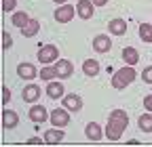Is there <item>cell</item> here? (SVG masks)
Instances as JSON below:
<instances>
[{"instance_id":"484cf974","label":"cell","mask_w":152,"mask_h":147,"mask_svg":"<svg viewBox=\"0 0 152 147\" xmlns=\"http://www.w3.org/2000/svg\"><path fill=\"white\" fill-rule=\"evenodd\" d=\"M13 46V38H11V34L9 32H2V48L4 50H9Z\"/></svg>"},{"instance_id":"4dcf8cb0","label":"cell","mask_w":152,"mask_h":147,"mask_svg":"<svg viewBox=\"0 0 152 147\" xmlns=\"http://www.w3.org/2000/svg\"><path fill=\"white\" fill-rule=\"evenodd\" d=\"M91 2H93L95 6H104V4L108 2V0H91Z\"/></svg>"},{"instance_id":"e0dca14e","label":"cell","mask_w":152,"mask_h":147,"mask_svg":"<svg viewBox=\"0 0 152 147\" xmlns=\"http://www.w3.org/2000/svg\"><path fill=\"white\" fill-rule=\"evenodd\" d=\"M123 61H125L127 65H137V63H140V53H137L135 48H131V46L123 48Z\"/></svg>"},{"instance_id":"2e32d148","label":"cell","mask_w":152,"mask_h":147,"mask_svg":"<svg viewBox=\"0 0 152 147\" xmlns=\"http://www.w3.org/2000/svg\"><path fill=\"white\" fill-rule=\"evenodd\" d=\"M47 95L51 97V99H59V97H66V90H64V84H59V82H49L47 84Z\"/></svg>"},{"instance_id":"8992f818","label":"cell","mask_w":152,"mask_h":147,"mask_svg":"<svg viewBox=\"0 0 152 147\" xmlns=\"http://www.w3.org/2000/svg\"><path fill=\"white\" fill-rule=\"evenodd\" d=\"M49 120L53 122V126H59V128H64V126L70 124V116H68L66 109H53Z\"/></svg>"},{"instance_id":"ba28073f","label":"cell","mask_w":152,"mask_h":147,"mask_svg":"<svg viewBox=\"0 0 152 147\" xmlns=\"http://www.w3.org/2000/svg\"><path fill=\"white\" fill-rule=\"evenodd\" d=\"M110 46H112L110 36H106V34H99V36H95V38H93V50H97V53H108Z\"/></svg>"},{"instance_id":"7c38bea8","label":"cell","mask_w":152,"mask_h":147,"mask_svg":"<svg viewBox=\"0 0 152 147\" xmlns=\"http://www.w3.org/2000/svg\"><path fill=\"white\" fill-rule=\"evenodd\" d=\"M64 107L70 112H80L83 109V99L78 95H66L64 97Z\"/></svg>"},{"instance_id":"4fadbf2b","label":"cell","mask_w":152,"mask_h":147,"mask_svg":"<svg viewBox=\"0 0 152 147\" xmlns=\"http://www.w3.org/2000/svg\"><path fill=\"white\" fill-rule=\"evenodd\" d=\"M61 141H64V133H61L59 126H55V128H51V130L45 133V143H49V145H57Z\"/></svg>"},{"instance_id":"52a82bcc","label":"cell","mask_w":152,"mask_h":147,"mask_svg":"<svg viewBox=\"0 0 152 147\" xmlns=\"http://www.w3.org/2000/svg\"><path fill=\"white\" fill-rule=\"evenodd\" d=\"M93 2L91 0H78L76 2V13H78V17L80 19H91L93 17Z\"/></svg>"},{"instance_id":"d6986e66","label":"cell","mask_w":152,"mask_h":147,"mask_svg":"<svg viewBox=\"0 0 152 147\" xmlns=\"http://www.w3.org/2000/svg\"><path fill=\"white\" fill-rule=\"evenodd\" d=\"M17 124H19L17 114H15V112H9V109H4V112H2V126H4V128H15Z\"/></svg>"},{"instance_id":"603a6c76","label":"cell","mask_w":152,"mask_h":147,"mask_svg":"<svg viewBox=\"0 0 152 147\" xmlns=\"http://www.w3.org/2000/svg\"><path fill=\"white\" fill-rule=\"evenodd\" d=\"M137 126H140V130H144V133H152V112H150V114L140 116Z\"/></svg>"},{"instance_id":"277c9868","label":"cell","mask_w":152,"mask_h":147,"mask_svg":"<svg viewBox=\"0 0 152 147\" xmlns=\"http://www.w3.org/2000/svg\"><path fill=\"white\" fill-rule=\"evenodd\" d=\"M74 13H76V9L72 4H61L59 9L55 11V19L59 21V23H68V21H72Z\"/></svg>"},{"instance_id":"9c48e42d","label":"cell","mask_w":152,"mask_h":147,"mask_svg":"<svg viewBox=\"0 0 152 147\" xmlns=\"http://www.w3.org/2000/svg\"><path fill=\"white\" fill-rule=\"evenodd\" d=\"M17 74H19V78H23V80H34L36 76H40L32 63H21L17 67Z\"/></svg>"},{"instance_id":"4316f807","label":"cell","mask_w":152,"mask_h":147,"mask_svg":"<svg viewBox=\"0 0 152 147\" xmlns=\"http://www.w3.org/2000/svg\"><path fill=\"white\" fill-rule=\"evenodd\" d=\"M17 6V0H2V11L9 13V11H15Z\"/></svg>"},{"instance_id":"30bf717a","label":"cell","mask_w":152,"mask_h":147,"mask_svg":"<svg viewBox=\"0 0 152 147\" xmlns=\"http://www.w3.org/2000/svg\"><path fill=\"white\" fill-rule=\"evenodd\" d=\"M108 32L114 34V36H123V34H127V21L121 19V17L112 19V21L108 23Z\"/></svg>"},{"instance_id":"d4e9b609","label":"cell","mask_w":152,"mask_h":147,"mask_svg":"<svg viewBox=\"0 0 152 147\" xmlns=\"http://www.w3.org/2000/svg\"><path fill=\"white\" fill-rule=\"evenodd\" d=\"M142 80H144L146 84H152V65L144 67V71H142Z\"/></svg>"},{"instance_id":"cb8c5ba5","label":"cell","mask_w":152,"mask_h":147,"mask_svg":"<svg viewBox=\"0 0 152 147\" xmlns=\"http://www.w3.org/2000/svg\"><path fill=\"white\" fill-rule=\"evenodd\" d=\"M140 38L144 42H152V25L150 23H142L140 25Z\"/></svg>"},{"instance_id":"6da1fadb","label":"cell","mask_w":152,"mask_h":147,"mask_svg":"<svg viewBox=\"0 0 152 147\" xmlns=\"http://www.w3.org/2000/svg\"><path fill=\"white\" fill-rule=\"evenodd\" d=\"M127 126H129V116H127V112H123V109H114V112H110L108 126H106V137H108V141H118Z\"/></svg>"},{"instance_id":"1f68e13d","label":"cell","mask_w":152,"mask_h":147,"mask_svg":"<svg viewBox=\"0 0 152 147\" xmlns=\"http://www.w3.org/2000/svg\"><path fill=\"white\" fill-rule=\"evenodd\" d=\"M53 2H57V4H64V2H66V0H53Z\"/></svg>"},{"instance_id":"ac0fdd59","label":"cell","mask_w":152,"mask_h":147,"mask_svg":"<svg viewBox=\"0 0 152 147\" xmlns=\"http://www.w3.org/2000/svg\"><path fill=\"white\" fill-rule=\"evenodd\" d=\"M30 19H32V17H30L26 11H17V13L11 17V21H13V25H15V27H23V25H28V23H30Z\"/></svg>"},{"instance_id":"5b68a950","label":"cell","mask_w":152,"mask_h":147,"mask_svg":"<svg viewBox=\"0 0 152 147\" xmlns=\"http://www.w3.org/2000/svg\"><path fill=\"white\" fill-rule=\"evenodd\" d=\"M30 120L32 122H36V124H40V122H47L49 118H51V114L47 112V109L42 107V105H32V109H30Z\"/></svg>"},{"instance_id":"3957f363","label":"cell","mask_w":152,"mask_h":147,"mask_svg":"<svg viewBox=\"0 0 152 147\" xmlns=\"http://www.w3.org/2000/svg\"><path fill=\"white\" fill-rule=\"evenodd\" d=\"M57 57H59V48H57L55 44H45V46H40V50H38V61H40L42 65L55 63Z\"/></svg>"},{"instance_id":"44dd1931","label":"cell","mask_w":152,"mask_h":147,"mask_svg":"<svg viewBox=\"0 0 152 147\" xmlns=\"http://www.w3.org/2000/svg\"><path fill=\"white\" fill-rule=\"evenodd\" d=\"M38 30H40V23H38L36 19H30V23L21 27V34H23V38H32V36L38 34Z\"/></svg>"},{"instance_id":"8fae6325","label":"cell","mask_w":152,"mask_h":147,"mask_svg":"<svg viewBox=\"0 0 152 147\" xmlns=\"http://www.w3.org/2000/svg\"><path fill=\"white\" fill-rule=\"evenodd\" d=\"M21 97H23V101H28V103L38 101V97H40V86H38V84H28V86L23 88Z\"/></svg>"},{"instance_id":"7402d4cb","label":"cell","mask_w":152,"mask_h":147,"mask_svg":"<svg viewBox=\"0 0 152 147\" xmlns=\"http://www.w3.org/2000/svg\"><path fill=\"white\" fill-rule=\"evenodd\" d=\"M40 78H42L45 82H51V80H55V78H59V74H57V67H55V65H47V67H42V69H40Z\"/></svg>"},{"instance_id":"7a4b0ae2","label":"cell","mask_w":152,"mask_h":147,"mask_svg":"<svg viewBox=\"0 0 152 147\" xmlns=\"http://www.w3.org/2000/svg\"><path fill=\"white\" fill-rule=\"evenodd\" d=\"M133 80H135V69H133V65H127V67H121V69L112 76V86L116 88V90H123V88L129 86Z\"/></svg>"},{"instance_id":"83f0119b","label":"cell","mask_w":152,"mask_h":147,"mask_svg":"<svg viewBox=\"0 0 152 147\" xmlns=\"http://www.w3.org/2000/svg\"><path fill=\"white\" fill-rule=\"evenodd\" d=\"M11 101V90L7 86H2V103H9Z\"/></svg>"},{"instance_id":"5bb4252c","label":"cell","mask_w":152,"mask_h":147,"mask_svg":"<svg viewBox=\"0 0 152 147\" xmlns=\"http://www.w3.org/2000/svg\"><path fill=\"white\" fill-rule=\"evenodd\" d=\"M55 67H57L59 78H70L72 71H74V65H72V61H68V59H59V61L55 63Z\"/></svg>"},{"instance_id":"f1b7e54d","label":"cell","mask_w":152,"mask_h":147,"mask_svg":"<svg viewBox=\"0 0 152 147\" xmlns=\"http://www.w3.org/2000/svg\"><path fill=\"white\" fill-rule=\"evenodd\" d=\"M144 107L148 109V112H152V95H148V97L144 99Z\"/></svg>"},{"instance_id":"9a60e30c","label":"cell","mask_w":152,"mask_h":147,"mask_svg":"<svg viewBox=\"0 0 152 147\" xmlns=\"http://www.w3.org/2000/svg\"><path fill=\"white\" fill-rule=\"evenodd\" d=\"M85 135H87L89 141H99L102 139V126L97 122H89L85 126Z\"/></svg>"},{"instance_id":"ffe728a7","label":"cell","mask_w":152,"mask_h":147,"mask_svg":"<svg viewBox=\"0 0 152 147\" xmlns=\"http://www.w3.org/2000/svg\"><path fill=\"white\" fill-rule=\"evenodd\" d=\"M83 71L87 74L89 78H95L99 74V63L97 61H93V59H87L85 63H83Z\"/></svg>"},{"instance_id":"f546056e","label":"cell","mask_w":152,"mask_h":147,"mask_svg":"<svg viewBox=\"0 0 152 147\" xmlns=\"http://www.w3.org/2000/svg\"><path fill=\"white\" fill-rule=\"evenodd\" d=\"M38 143H42V139H38V137H32V139H28V145H38Z\"/></svg>"}]
</instances>
